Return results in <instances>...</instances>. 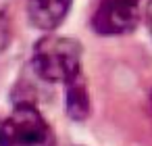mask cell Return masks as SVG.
Listing matches in <instances>:
<instances>
[{"mask_svg":"<svg viewBox=\"0 0 152 146\" xmlns=\"http://www.w3.org/2000/svg\"><path fill=\"white\" fill-rule=\"evenodd\" d=\"M146 25H148V32L152 36V0L148 2V9H146Z\"/></svg>","mask_w":152,"mask_h":146,"instance_id":"8992f818","label":"cell"},{"mask_svg":"<svg viewBox=\"0 0 152 146\" xmlns=\"http://www.w3.org/2000/svg\"><path fill=\"white\" fill-rule=\"evenodd\" d=\"M71 2L73 0H27V17L34 27L50 32L65 21Z\"/></svg>","mask_w":152,"mask_h":146,"instance_id":"277c9868","label":"cell"},{"mask_svg":"<svg viewBox=\"0 0 152 146\" xmlns=\"http://www.w3.org/2000/svg\"><path fill=\"white\" fill-rule=\"evenodd\" d=\"M65 106L71 119H86L90 113V96H88V86L83 79V73L73 77L71 81L65 84Z\"/></svg>","mask_w":152,"mask_h":146,"instance_id":"5b68a950","label":"cell"},{"mask_svg":"<svg viewBox=\"0 0 152 146\" xmlns=\"http://www.w3.org/2000/svg\"><path fill=\"white\" fill-rule=\"evenodd\" d=\"M34 73L50 84H67L81 75V46L73 38L46 36L31 52Z\"/></svg>","mask_w":152,"mask_h":146,"instance_id":"6da1fadb","label":"cell"},{"mask_svg":"<svg viewBox=\"0 0 152 146\" xmlns=\"http://www.w3.org/2000/svg\"><path fill=\"white\" fill-rule=\"evenodd\" d=\"M142 0H100L92 17L94 32L102 36H119L133 32L140 21Z\"/></svg>","mask_w":152,"mask_h":146,"instance_id":"3957f363","label":"cell"},{"mask_svg":"<svg viewBox=\"0 0 152 146\" xmlns=\"http://www.w3.org/2000/svg\"><path fill=\"white\" fill-rule=\"evenodd\" d=\"M7 2H9V0H0V15L4 13V9H7Z\"/></svg>","mask_w":152,"mask_h":146,"instance_id":"52a82bcc","label":"cell"},{"mask_svg":"<svg viewBox=\"0 0 152 146\" xmlns=\"http://www.w3.org/2000/svg\"><path fill=\"white\" fill-rule=\"evenodd\" d=\"M0 127H2V123H0ZM0 146H2V138H0Z\"/></svg>","mask_w":152,"mask_h":146,"instance_id":"ba28073f","label":"cell"},{"mask_svg":"<svg viewBox=\"0 0 152 146\" xmlns=\"http://www.w3.org/2000/svg\"><path fill=\"white\" fill-rule=\"evenodd\" d=\"M2 146H54V134L31 100L17 102L0 127Z\"/></svg>","mask_w":152,"mask_h":146,"instance_id":"7a4b0ae2","label":"cell"}]
</instances>
